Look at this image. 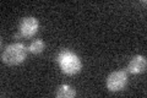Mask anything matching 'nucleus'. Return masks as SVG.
<instances>
[{"label": "nucleus", "instance_id": "obj_1", "mask_svg": "<svg viewBox=\"0 0 147 98\" xmlns=\"http://www.w3.org/2000/svg\"><path fill=\"white\" fill-rule=\"evenodd\" d=\"M27 50L22 43H13L7 45L3 52V62L7 65H18L26 59Z\"/></svg>", "mask_w": 147, "mask_h": 98}, {"label": "nucleus", "instance_id": "obj_5", "mask_svg": "<svg viewBox=\"0 0 147 98\" xmlns=\"http://www.w3.org/2000/svg\"><path fill=\"white\" fill-rule=\"evenodd\" d=\"M146 58L142 57V55H136L134 57L130 63L127 65V71L131 72V74H140V72H144L146 70Z\"/></svg>", "mask_w": 147, "mask_h": 98}, {"label": "nucleus", "instance_id": "obj_2", "mask_svg": "<svg viewBox=\"0 0 147 98\" xmlns=\"http://www.w3.org/2000/svg\"><path fill=\"white\" fill-rule=\"evenodd\" d=\"M58 60L61 65L63 71L67 75H74V74L79 72L81 69V60L79 59V57L67 50H63L59 54Z\"/></svg>", "mask_w": 147, "mask_h": 98}, {"label": "nucleus", "instance_id": "obj_4", "mask_svg": "<svg viewBox=\"0 0 147 98\" xmlns=\"http://www.w3.org/2000/svg\"><path fill=\"white\" fill-rule=\"evenodd\" d=\"M38 30V21L34 17H26L21 21L20 32L24 37H32Z\"/></svg>", "mask_w": 147, "mask_h": 98}, {"label": "nucleus", "instance_id": "obj_3", "mask_svg": "<svg viewBox=\"0 0 147 98\" xmlns=\"http://www.w3.org/2000/svg\"><path fill=\"white\" fill-rule=\"evenodd\" d=\"M126 80L127 76L124 71H114L112 72L107 78V87L108 90L117 92L123 90L126 85Z\"/></svg>", "mask_w": 147, "mask_h": 98}, {"label": "nucleus", "instance_id": "obj_7", "mask_svg": "<svg viewBox=\"0 0 147 98\" xmlns=\"http://www.w3.org/2000/svg\"><path fill=\"white\" fill-rule=\"evenodd\" d=\"M43 49H44V42L40 41V39L32 42L31 45H30V52L31 53H34V54L40 53Z\"/></svg>", "mask_w": 147, "mask_h": 98}, {"label": "nucleus", "instance_id": "obj_6", "mask_svg": "<svg viewBox=\"0 0 147 98\" xmlns=\"http://www.w3.org/2000/svg\"><path fill=\"white\" fill-rule=\"evenodd\" d=\"M55 96H57L58 98H72V97L76 96V92L70 86L63 85V86L59 87V90L57 91V95Z\"/></svg>", "mask_w": 147, "mask_h": 98}]
</instances>
